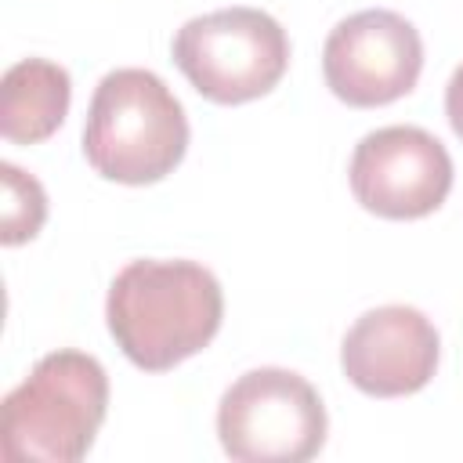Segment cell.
<instances>
[{
    "instance_id": "cell-1",
    "label": "cell",
    "mask_w": 463,
    "mask_h": 463,
    "mask_svg": "<svg viewBox=\"0 0 463 463\" xmlns=\"http://www.w3.org/2000/svg\"><path fill=\"white\" fill-rule=\"evenodd\" d=\"M221 318V282L195 260H130L105 297L116 347L145 373H166L199 354L217 336Z\"/></svg>"
},
{
    "instance_id": "cell-2",
    "label": "cell",
    "mask_w": 463,
    "mask_h": 463,
    "mask_svg": "<svg viewBox=\"0 0 463 463\" xmlns=\"http://www.w3.org/2000/svg\"><path fill=\"white\" fill-rule=\"evenodd\" d=\"M188 152V116L152 69H112L98 80L83 123V156L116 184H156Z\"/></svg>"
},
{
    "instance_id": "cell-3",
    "label": "cell",
    "mask_w": 463,
    "mask_h": 463,
    "mask_svg": "<svg viewBox=\"0 0 463 463\" xmlns=\"http://www.w3.org/2000/svg\"><path fill=\"white\" fill-rule=\"evenodd\" d=\"M109 412V373L94 354L51 351L0 405L7 463H76L90 452Z\"/></svg>"
},
{
    "instance_id": "cell-4",
    "label": "cell",
    "mask_w": 463,
    "mask_h": 463,
    "mask_svg": "<svg viewBox=\"0 0 463 463\" xmlns=\"http://www.w3.org/2000/svg\"><path fill=\"white\" fill-rule=\"evenodd\" d=\"M174 65L213 105H246L279 87L289 36L260 7H221L188 18L170 43Z\"/></svg>"
},
{
    "instance_id": "cell-5",
    "label": "cell",
    "mask_w": 463,
    "mask_h": 463,
    "mask_svg": "<svg viewBox=\"0 0 463 463\" xmlns=\"http://www.w3.org/2000/svg\"><path fill=\"white\" fill-rule=\"evenodd\" d=\"M326 430L318 391L282 365L242 373L217 405V438L235 463H304L318 456Z\"/></svg>"
},
{
    "instance_id": "cell-6",
    "label": "cell",
    "mask_w": 463,
    "mask_h": 463,
    "mask_svg": "<svg viewBox=\"0 0 463 463\" xmlns=\"http://www.w3.org/2000/svg\"><path fill=\"white\" fill-rule=\"evenodd\" d=\"M423 72L420 29L387 7H365L336 22L322 47V76L351 109H380L405 98Z\"/></svg>"
},
{
    "instance_id": "cell-7",
    "label": "cell",
    "mask_w": 463,
    "mask_h": 463,
    "mask_svg": "<svg viewBox=\"0 0 463 463\" xmlns=\"http://www.w3.org/2000/svg\"><path fill=\"white\" fill-rule=\"evenodd\" d=\"M347 181L362 210L383 221H420L449 199L452 156L430 130L394 123L354 145Z\"/></svg>"
},
{
    "instance_id": "cell-8",
    "label": "cell",
    "mask_w": 463,
    "mask_h": 463,
    "mask_svg": "<svg viewBox=\"0 0 463 463\" xmlns=\"http://www.w3.org/2000/svg\"><path fill=\"white\" fill-rule=\"evenodd\" d=\"M441 358L434 322L409 304H383L354 318L340 344V369L369 398H405L423 391Z\"/></svg>"
},
{
    "instance_id": "cell-9",
    "label": "cell",
    "mask_w": 463,
    "mask_h": 463,
    "mask_svg": "<svg viewBox=\"0 0 463 463\" xmlns=\"http://www.w3.org/2000/svg\"><path fill=\"white\" fill-rule=\"evenodd\" d=\"M69 101L72 80L65 65L22 58L0 80V134L11 145H40L65 123Z\"/></svg>"
},
{
    "instance_id": "cell-10",
    "label": "cell",
    "mask_w": 463,
    "mask_h": 463,
    "mask_svg": "<svg viewBox=\"0 0 463 463\" xmlns=\"http://www.w3.org/2000/svg\"><path fill=\"white\" fill-rule=\"evenodd\" d=\"M0 184H4L0 242L22 246V242L36 239L47 221V192L33 174H25L14 163H0Z\"/></svg>"
},
{
    "instance_id": "cell-11",
    "label": "cell",
    "mask_w": 463,
    "mask_h": 463,
    "mask_svg": "<svg viewBox=\"0 0 463 463\" xmlns=\"http://www.w3.org/2000/svg\"><path fill=\"white\" fill-rule=\"evenodd\" d=\"M445 116H449L452 134L463 141V61L456 65V72L445 83Z\"/></svg>"
}]
</instances>
